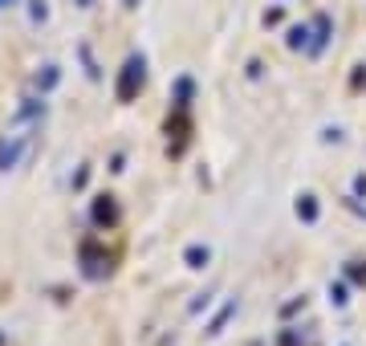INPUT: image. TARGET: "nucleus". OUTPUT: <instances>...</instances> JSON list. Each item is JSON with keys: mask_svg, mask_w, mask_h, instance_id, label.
Masks as SVG:
<instances>
[{"mask_svg": "<svg viewBox=\"0 0 366 346\" xmlns=\"http://www.w3.org/2000/svg\"><path fill=\"white\" fill-rule=\"evenodd\" d=\"M81 4H90V0H81Z\"/></svg>", "mask_w": 366, "mask_h": 346, "instance_id": "nucleus-3", "label": "nucleus"}, {"mask_svg": "<svg viewBox=\"0 0 366 346\" xmlns=\"http://www.w3.org/2000/svg\"><path fill=\"white\" fill-rule=\"evenodd\" d=\"M134 81H143V61H127V78H122V86H118V94H122V98H131L134 94Z\"/></svg>", "mask_w": 366, "mask_h": 346, "instance_id": "nucleus-1", "label": "nucleus"}, {"mask_svg": "<svg viewBox=\"0 0 366 346\" xmlns=\"http://www.w3.org/2000/svg\"><path fill=\"white\" fill-rule=\"evenodd\" d=\"M4 4H9V0H0V9H4Z\"/></svg>", "mask_w": 366, "mask_h": 346, "instance_id": "nucleus-2", "label": "nucleus"}]
</instances>
